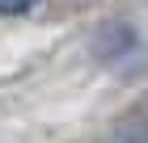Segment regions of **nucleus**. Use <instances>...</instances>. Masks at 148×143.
Returning a JSON list of instances; mask_svg holds the SVG:
<instances>
[{
  "label": "nucleus",
  "mask_w": 148,
  "mask_h": 143,
  "mask_svg": "<svg viewBox=\"0 0 148 143\" xmlns=\"http://www.w3.org/2000/svg\"><path fill=\"white\" fill-rule=\"evenodd\" d=\"M97 143H148V110L140 114H127L110 135H102Z\"/></svg>",
  "instance_id": "nucleus-1"
},
{
  "label": "nucleus",
  "mask_w": 148,
  "mask_h": 143,
  "mask_svg": "<svg viewBox=\"0 0 148 143\" xmlns=\"http://www.w3.org/2000/svg\"><path fill=\"white\" fill-rule=\"evenodd\" d=\"M38 0H0V13L4 17H17V13H30Z\"/></svg>",
  "instance_id": "nucleus-2"
}]
</instances>
